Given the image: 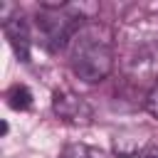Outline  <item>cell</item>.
Wrapping results in <instances>:
<instances>
[{
  "label": "cell",
  "mask_w": 158,
  "mask_h": 158,
  "mask_svg": "<svg viewBox=\"0 0 158 158\" xmlns=\"http://www.w3.org/2000/svg\"><path fill=\"white\" fill-rule=\"evenodd\" d=\"M143 133L131 128V131H118L114 136V153L121 156V158H133V156H141V151L146 148V143L151 138H141Z\"/></svg>",
  "instance_id": "5b68a950"
},
{
  "label": "cell",
  "mask_w": 158,
  "mask_h": 158,
  "mask_svg": "<svg viewBox=\"0 0 158 158\" xmlns=\"http://www.w3.org/2000/svg\"><path fill=\"white\" fill-rule=\"evenodd\" d=\"M141 158H158V138H151L141 151Z\"/></svg>",
  "instance_id": "9c48e42d"
},
{
  "label": "cell",
  "mask_w": 158,
  "mask_h": 158,
  "mask_svg": "<svg viewBox=\"0 0 158 158\" xmlns=\"http://www.w3.org/2000/svg\"><path fill=\"white\" fill-rule=\"evenodd\" d=\"M5 99H7V106L15 111H27L32 106V91L25 84H12L5 94Z\"/></svg>",
  "instance_id": "8992f818"
},
{
  "label": "cell",
  "mask_w": 158,
  "mask_h": 158,
  "mask_svg": "<svg viewBox=\"0 0 158 158\" xmlns=\"http://www.w3.org/2000/svg\"><path fill=\"white\" fill-rule=\"evenodd\" d=\"M81 20L84 17H77L72 12L69 5L64 7H57V10H42L37 15V35H40V42L49 49V52H57V49H64L72 44L74 35L81 30Z\"/></svg>",
  "instance_id": "7a4b0ae2"
},
{
  "label": "cell",
  "mask_w": 158,
  "mask_h": 158,
  "mask_svg": "<svg viewBox=\"0 0 158 158\" xmlns=\"http://www.w3.org/2000/svg\"><path fill=\"white\" fill-rule=\"evenodd\" d=\"M2 32L15 52V57L20 62H30V49H32V32H30V22L22 15H12L10 20L2 22Z\"/></svg>",
  "instance_id": "277c9868"
},
{
  "label": "cell",
  "mask_w": 158,
  "mask_h": 158,
  "mask_svg": "<svg viewBox=\"0 0 158 158\" xmlns=\"http://www.w3.org/2000/svg\"><path fill=\"white\" fill-rule=\"evenodd\" d=\"M59 158H109L106 151L96 148V146H86V143H72L62 151Z\"/></svg>",
  "instance_id": "52a82bcc"
},
{
  "label": "cell",
  "mask_w": 158,
  "mask_h": 158,
  "mask_svg": "<svg viewBox=\"0 0 158 158\" xmlns=\"http://www.w3.org/2000/svg\"><path fill=\"white\" fill-rule=\"evenodd\" d=\"M146 111H148L153 118H158V81L153 84V89H151L148 96H146Z\"/></svg>",
  "instance_id": "ba28073f"
},
{
  "label": "cell",
  "mask_w": 158,
  "mask_h": 158,
  "mask_svg": "<svg viewBox=\"0 0 158 158\" xmlns=\"http://www.w3.org/2000/svg\"><path fill=\"white\" fill-rule=\"evenodd\" d=\"M69 62L72 72L86 84L106 79L114 69L111 32L101 25H81L69 44Z\"/></svg>",
  "instance_id": "6da1fadb"
},
{
  "label": "cell",
  "mask_w": 158,
  "mask_h": 158,
  "mask_svg": "<svg viewBox=\"0 0 158 158\" xmlns=\"http://www.w3.org/2000/svg\"><path fill=\"white\" fill-rule=\"evenodd\" d=\"M52 111L64 123H72V126H89L94 118L91 104L84 96L74 94L72 89H57L52 94Z\"/></svg>",
  "instance_id": "3957f363"
}]
</instances>
